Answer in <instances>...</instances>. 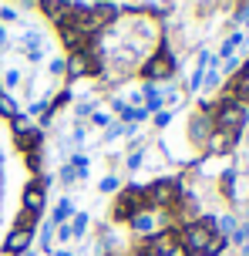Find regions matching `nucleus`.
<instances>
[{"instance_id":"f257e3e1","label":"nucleus","mask_w":249,"mask_h":256,"mask_svg":"<svg viewBox=\"0 0 249 256\" xmlns=\"http://www.w3.org/2000/svg\"><path fill=\"white\" fill-rule=\"evenodd\" d=\"M246 118H249L246 104H239L236 98H226V102L219 104V112H216V128L236 138L239 132H243V125H246Z\"/></svg>"},{"instance_id":"f03ea898","label":"nucleus","mask_w":249,"mask_h":256,"mask_svg":"<svg viewBox=\"0 0 249 256\" xmlns=\"http://www.w3.org/2000/svg\"><path fill=\"white\" fill-rule=\"evenodd\" d=\"M212 236H216V219H212V216L199 219V222H189V226H185V250H189V253L206 256Z\"/></svg>"},{"instance_id":"7ed1b4c3","label":"nucleus","mask_w":249,"mask_h":256,"mask_svg":"<svg viewBox=\"0 0 249 256\" xmlns=\"http://www.w3.org/2000/svg\"><path fill=\"white\" fill-rule=\"evenodd\" d=\"M172 71H175V58H172L169 44H162V48L155 51V58L145 64V78H152V81H155V78H169Z\"/></svg>"},{"instance_id":"20e7f679","label":"nucleus","mask_w":249,"mask_h":256,"mask_svg":"<svg viewBox=\"0 0 249 256\" xmlns=\"http://www.w3.org/2000/svg\"><path fill=\"white\" fill-rule=\"evenodd\" d=\"M30 240H34V222H20V226L3 240V253H10V256L24 253L27 246H30Z\"/></svg>"},{"instance_id":"39448f33","label":"nucleus","mask_w":249,"mask_h":256,"mask_svg":"<svg viewBox=\"0 0 249 256\" xmlns=\"http://www.w3.org/2000/svg\"><path fill=\"white\" fill-rule=\"evenodd\" d=\"M189 132H192V138H196V142H206V138L212 135L209 115H196V118H192V125H189Z\"/></svg>"},{"instance_id":"423d86ee","label":"nucleus","mask_w":249,"mask_h":256,"mask_svg":"<svg viewBox=\"0 0 249 256\" xmlns=\"http://www.w3.org/2000/svg\"><path fill=\"white\" fill-rule=\"evenodd\" d=\"M40 202H44V192H40V186H27V189H24V209L30 212V216H37Z\"/></svg>"},{"instance_id":"0eeeda50","label":"nucleus","mask_w":249,"mask_h":256,"mask_svg":"<svg viewBox=\"0 0 249 256\" xmlns=\"http://www.w3.org/2000/svg\"><path fill=\"white\" fill-rule=\"evenodd\" d=\"M131 226H135V232H152L158 226V219H155V212L145 209V212H135V216H131Z\"/></svg>"},{"instance_id":"6e6552de","label":"nucleus","mask_w":249,"mask_h":256,"mask_svg":"<svg viewBox=\"0 0 249 256\" xmlns=\"http://www.w3.org/2000/svg\"><path fill=\"white\" fill-rule=\"evenodd\" d=\"M209 58H212V54H199L196 71H192V78H189V84H192V91H196V88H202V81H206V68H209Z\"/></svg>"},{"instance_id":"1a4fd4ad","label":"nucleus","mask_w":249,"mask_h":256,"mask_svg":"<svg viewBox=\"0 0 249 256\" xmlns=\"http://www.w3.org/2000/svg\"><path fill=\"white\" fill-rule=\"evenodd\" d=\"M209 152H229V148H233V142H236V138H233V135H226V132H212V135H209Z\"/></svg>"},{"instance_id":"9d476101","label":"nucleus","mask_w":249,"mask_h":256,"mask_svg":"<svg viewBox=\"0 0 249 256\" xmlns=\"http://www.w3.org/2000/svg\"><path fill=\"white\" fill-rule=\"evenodd\" d=\"M152 199H155V202H172V199H175V186H172V182H158L155 189H152Z\"/></svg>"},{"instance_id":"9b49d317","label":"nucleus","mask_w":249,"mask_h":256,"mask_svg":"<svg viewBox=\"0 0 249 256\" xmlns=\"http://www.w3.org/2000/svg\"><path fill=\"white\" fill-rule=\"evenodd\" d=\"M67 216H71V202H67V199H61V202H57V209H54V226H64Z\"/></svg>"},{"instance_id":"f8f14e48","label":"nucleus","mask_w":249,"mask_h":256,"mask_svg":"<svg viewBox=\"0 0 249 256\" xmlns=\"http://www.w3.org/2000/svg\"><path fill=\"white\" fill-rule=\"evenodd\" d=\"M243 38H246V34H233V38H229V40L223 44V51H219V58H226V61H229V58H233V51H236L239 44H243Z\"/></svg>"},{"instance_id":"ddd939ff","label":"nucleus","mask_w":249,"mask_h":256,"mask_svg":"<svg viewBox=\"0 0 249 256\" xmlns=\"http://www.w3.org/2000/svg\"><path fill=\"white\" fill-rule=\"evenodd\" d=\"M152 256H192V253L185 250V243H179V240H175L169 250H158V253H152Z\"/></svg>"},{"instance_id":"4468645a","label":"nucleus","mask_w":249,"mask_h":256,"mask_svg":"<svg viewBox=\"0 0 249 256\" xmlns=\"http://www.w3.org/2000/svg\"><path fill=\"white\" fill-rule=\"evenodd\" d=\"M226 246H229V240L216 232V236H212V243H209V250H206V256H219V253H223V250H226Z\"/></svg>"},{"instance_id":"2eb2a0df","label":"nucleus","mask_w":249,"mask_h":256,"mask_svg":"<svg viewBox=\"0 0 249 256\" xmlns=\"http://www.w3.org/2000/svg\"><path fill=\"white\" fill-rule=\"evenodd\" d=\"M84 230H88V216L78 212V216H74V226H71V236H84Z\"/></svg>"},{"instance_id":"dca6fc26","label":"nucleus","mask_w":249,"mask_h":256,"mask_svg":"<svg viewBox=\"0 0 249 256\" xmlns=\"http://www.w3.org/2000/svg\"><path fill=\"white\" fill-rule=\"evenodd\" d=\"M71 166H74V176H78V179H84V176H88V155H78Z\"/></svg>"},{"instance_id":"f3484780","label":"nucleus","mask_w":249,"mask_h":256,"mask_svg":"<svg viewBox=\"0 0 249 256\" xmlns=\"http://www.w3.org/2000/svg\"><path fill=\"white\" fill-rule=\"evenodd\" d=\"M0 112H3V115H10V118H13V115H17V104H13L10 98H7V94H0Z\"/></svg>"},{"instance_id":"a211bd4d","label":"nucleus","mask_w":249,"mask_h":256,"mask_svg":"<svg viewBox=\"0 0 249 256\" xmlns=\"http://www.w3.org/2000/svg\"><path fill=\"white\" fill-rule=\"evenodd\" d=\"M236 102H239V104H249V81L236 84Z\"/></svg>"},{"instance_id":"6ab92c4d","label":"nucleus","mask_w":249,"mask_h":256,"mask_svg":"<svg viewBox=\"0 0 249 256\" xmlns=\"http://www.w3.org/2000/svg\"><path fill=\"white\" fill-rule=\"evenodd\" d=\"M118 189V179H115V176H105V179H101V192H115Z\"/></svg>"},{"instance_id":"aec40b11","label":"nucleus","mask_w":249,"mask_h":256,"mask_svg":"<svg viewBox=\"0 0 249 256\" xmlns=\"http://www.w3.org/2000/svg\"><path fill=\"white\" fill-rule=\"evenodd\" d=\"M27 128H30V125H27V118H20V115H13V132H17V135H24Z\"/></svg>"},{"instance_id":"412c9836","label":"nucleus","mask_w":249,"mask_h":256,"mask_svg":"<svg viewBox=\"0 0 249 256\" xmlns=\"http://www.w3.org/2000/svg\"><path fill=\"white\" fill-rule=\"evenodd\" d=\"M3 81H7V88H13V84L20 81V74H17V71H7V74H3Z\"/></svg>"},{"instance_id":"4be33fe9","label":"nucleus","mask_w":249,"mask_h":256,"mask_svg":"<svg viewBox=\"0 0 249 256\" xmlns=\"http://www.w3.org/2000/svg\"><path fill=\"white\" fill-rule=\"evenodd\" d=\"M155 122H158V125H169V122H172V112H158Z\"/></svg>"},{"instance_id":"5701e85b","label":"nucleus","mask_w":249,"mask_h":256,"mask_svg":"<svg viewBox=\"0 0 249 256\" xmlns=\"http://www.w3.org/2000/svg\"><path fill=\"white\" fill-rule=\"evenodd\" d=\"M61 179H64V182H74L78 176H74V168H61Z\"/></svg>"},{"instance_id":"b1692460","label":"nucleus","mask_w":249,"mask_h":256,"mask_svg":"<svg viewBox=\"0 0 249 256\" xmlns=\"http://www.w3.org/2000/svg\"><path fill=\"white\" fill-rule=\"evenodd\" d=\"M61 71H64V61H61V58H57V61H51V74H61Z\"/></svg>"},{"instance_id":"393cba45","label":"nucleus","mask_w":249,"mask_h":256,"mask_svg":"<svg viewBox=\"0 0 249 256\" xmlns=\"http://www.w3.org/2000/svg\"><path fill=\"white\" fill-rule=\"evenodd\" d=\"M138 166H142V152H135V155L128 158V168H138Z\"/></svg>"},{"instance_id":"a878e982","label":"nucleus","mask_w":249,"mask_h":256,"mask_svg":"<svg viewBox=\"0 0 249 256\" xmlns=\"http://www.w3.org/2000/svg\"><path fill=\"white\" fill-rule=\"evenodd\" d=\"M57 236H61V240H74V236H71V226H57Z\"/></svg>"},{"instance_id":"bb28decb","label":"nucleus","mask_w":249,"mask_h":256,"mask_svg":"<svg viewBox=\"0 0 249 256\" xmlns=\"http://www.w3.org/2000/svg\"><path fill=\"white\" fill-rule=\"evenodd\" d=\"M239 20H243V24H246V30H249V7L243 10V17H239Z\"/></svg>"},{"instance_id":"cd10ccee","label":"nucleus","mask_w":249,"mask_h":256,"mask_svg":"<svg viewBox=\"0 0 249 256\" xmlns=\"http://www.w3.org/2000/svg\"><path fill=\"white\" fill-rule=\"evenodd\" d=\"M0 44H7V30L3 27H0Z\"/></svg>"},{"instance_id":"c85d7f7f","label":"nucleus","mask_w":249,"mask_h":256,"mask_svg":"<svg viewBox=\"0 0 249 256\" xmlns=\"http://www.w3.org/2000/svg\"><path fill=\"white\" fill-rule=\"evenodd\" d=\"M239 256H249V243H246V246H243V253H239Z\"/></svg>"}]
</instances>
